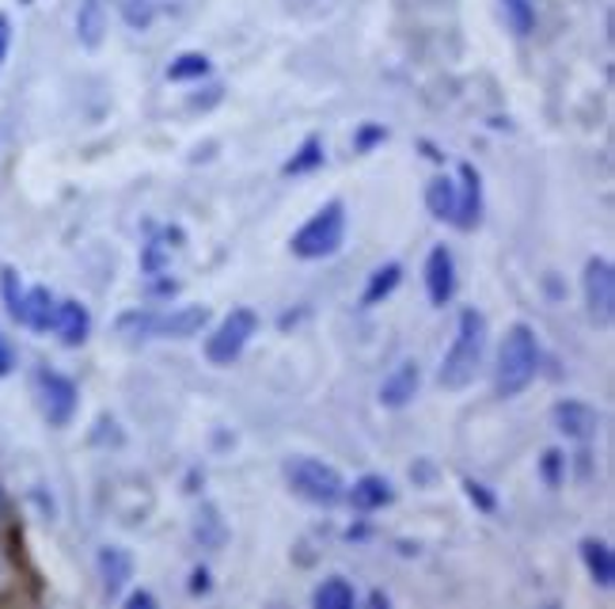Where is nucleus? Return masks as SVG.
<instances>
[{
	"mask_svg": "<svg viewBox=\"0 0 615 609\" xmlns=\"http://www.w3.org/2000/svg\"><path fill=\"white\" fill-rule=\"evenodd\" d=\"M0 294H4V304L12 317H20V304H23V290H20V275L12 267L0 270Z\"/></svg>",
	"mask_w": 615,
	"mask_h": 609,
	"instance_id": "27",
	"label": "nucleus"
},
{
	"mask_svg": "<svg viewBox=\"0 0 615 609\" xmlns=\"http://www.w3.org/2000/svg\"><path fill=\"white\" fill-rule=\"evenodd\" d=\"M23 4H27V0H23Z\"/></svg>",
	"mask_w": 615,
	"mask_h": 609,
	"instance_id": "37",
	"label": "nucleus"
},
{
	"mask_svg": "<svg viewBox=\"0 0 615 609\" xmlns=\"http://www.w3.org/2000/svg\"><path fill=\"white\" fill-rule=\"evenodd\" d=\"M15 369V351H12V343H8V335L0 332V377H8Z\"/></svg>",
	"mask_w": 615,
	"mask_h": 609,
	"instance_id": "29",
	"label": "nucleus"
},
{
	"mask_svg": "<svg viewBox=\"0 0 615 609\" xmlns=\"http://www.w3.org/2000/svg\"><path fill=\"white\" fill-rule=\"evenodd\" d=\"M581 556H585L589 575H593L601 587H612V583H615V556H612V549L604 545V541H585V545H581Z\"/></svg>",
	"mask_w": 615,
	"mask_h": 609,
	"instance_id": "19",
	"label": "nucleus"
},
{
	"mask_svg": "<svg viewBox=\"0 0 615 609\" xmlns=\"http://www.w3.org/2000/svg\"><path fill=\"white\" fill-rule=\"evenodd\" d=\"M8 530V499H4V491H0V533Z\"/></svg>",
	"mask_w": 615,
	"mask_h": 609,
	"instance_id": "36",
	"label": "nucleus"
},
{
	"mask_svg": "<svg viewBox=\"0 0 615 609\" xmlns=\"http://www.w3.org/2000/svg\"><path fill=\"white\" fill-rule=\"evenodd\" d=\"M54 332L62 335L65 347H80L91 332V317L80 301H62L54 309Z\"/></svg>",
	"mask_w": 615,
	"mask_h": 609,
	"instance_id": "12",
	"label": "nucleus"
},
{
	"mask_svg": "<svg viewBox=\"0 0 615 609\" xmlns=\"http://www.w3.org/2000/svg\"><path fill=\"white\" fill-rule=\"evenodd\" d=\"M372 142H384V130H380V126L361 130V137H357V150H369Z\"/></svg>",
	"mask_w": 615,
	"mask_h": 609,
	"instance_id": "31",
	"label": "nucleus"
},
{
	"mask_svg": "<svg viewBox=\"0 0 615 609\" xmlns=\"http://www.w3.org/2000/svg\"><path fill=\"white\" fill-rule=\"evenodd\" d=\"M343 236H346V210L343 202H327L312 221L293 236V255L301 259H327L343 248Z\"/></svg>",
	"mask_w": 615,
	"mask_h": 609,
	"instance_id": "4",
	"label": "nucleus"
},
{
	"mask_svg": "<svg viewBox=\"0 0 615 609\" xmlns=\"http://www.w3.org/2000/svg\"><path fill=\"white\" fill-rule=\"evenodd\" d=\"M194 538L202 541L205 549H221L224 545V518L217 514V507H213V503H205L202 514H198Z\"/></svg>",
	"mask_w": 615,
	"mask_h": 609,
	"instance_id": "22",
	"label": "nucleus"
},
{
	"mask_svg": "<svg viewBox=\"0 0 615 609\" xmlns=\"http://www.w3.org/2000/svg\"><path fill=\"white\" fill-rule=\"evenodd\" d=\"M8 43H12V23H8V15H0V62L8 54Z\"/></svg>",
	"mask_w": 615,
	"mask_h": 609,
	"instance_id": "32",
	"label": "nucleus"
},
{
	"mask_svg": "<svg viewBox=\"0 0 615 609\" xmlns=\"http://www.w3.org/2000/svg\"><path fill=\"white\" fill-rule=\"evenodd\" d=\"M205 73H210V57L205 54H179L176 62H171L168 77L171 80H202Z\"/></svg>",
	"mask_w": 615,
	"mask_h": 609,
	"instance_id": "24",
	"label": "nucleus"
},
{
	"mask_svg": "<svg viewBox=\"0 0 615 609\" xmlns=\"http://www.w3.org/2000/svg\"><path fill=\"white\" fill-rule=\"evenodd\" d=\"M122 15H126L130 27L145 31L148 23H153V15H156V4H153V0H122Z\"/></svg>",
	"mask_w": 615,
	"mask_h": 609,
	"instance_id": "26",
	"label": "nucleus"
},
{
	"mask_svg": "<svg viewBox=\"0 0 615 609\" xmlns=\"http://www.w3.org/2000/svg\"><path fill=\"white\" fill-rule=\"evenodd\" d=\"M487 355V317L479 309H463L460 324H456V340L448 347L445 362H440V389H468L476 381L479 366H483Z\"/></svg>",
	"mask_w": 615,
	"mask_h": 609,
	"instance_id": "1",
	"label": "nucleus"
},
{
	"mask_svg": "<svg viewBox=\"0 0 615 609\" xmlns=\"http://www.w3.org/2000/svg\"><path fill=\"white\" fill-rule=\"evenodd\" d=\"M350 503L357 510H377V507L392 503V484H388L384 476H361L350 491Z\"/></svg>",
	"mask_w": 615,
	"mask_h": 609,
	"instance_id": "18",
	"label": "nucleus"
},
{
	"mask_svg": "<svg viewBox=\"0 0 615 609\" xmlns=\"http://www.w3.org/2000/svg\"><path fill=\"white\" fill-rule=\"evenodd\" d=\"M468 496H471V503H479V507H483V510H494V499L487 496V488H483V484L468 480Z\"/></svg>",
	"mask_w": 615,
	"mask_h": 609,
	"instance_id": "30",
	"label": "nucleus"
},
{
	"mask_svg": "<svg viewBox=\"0 0 615 609\" xmlns=\"http://www.w3.org/2000/svg\"><path fill=\"white\" fill-rule=\"evenodd\" d=\"M320 164H323V142L320 137H308L301 145V153L286 164V176H301V171H312V168H320Z\"/></svg>",
	"mask_w": 615,
	"mask_h": 609,
	"instance_id": "25",
	"label": "nucleus"
},
{
	"mask_svg": "<svg viewBox=\"0 0 615 609\" xmlns=\"http://www.w3.org/2000/svg\"><path fill=\"white\" fill-rule=\"evenodd\" d=\"M99 579H103V590L111 598L122 595V587L133 579V556L126 549H119V545L99 549Z\"/></svg>",
	"mask_w": 615,
	"mask_h": 609,
	"instance_id": "13",
	"label": "nucleus"
},
{
	"mask_svg": "<svg viewBox=\"0 0 615 609\" xmlns=\"http://www.w3.org/2000/svg\"><path fill=\"white\" fill-rule=\"evenodd\" d=\"M38 405H43V416L49 419V427H65L77 416V385L65 374L38 369Z\"/></svg>",
	"mask_w": 615,
	"mask_h": 609,
	"instance_id": "8",
	"label": "nucleus"
},
{
	"mask_svg": "<svg viewBox=\"0 0 615 609\" xmlns=\"http://www.w3.org/2000/svg\"><path fill=\"white\" fill-rule=\"evenodd\" d=\"M103 31H107V12H103V0H80V12H77V35L88 51H96L103 43Z\"/></svg>",
	"mask_w": 615,
	"mask_h": 609,
	"instance_id": "16",
	"label": "nucleus"
},
{
	"mask_svg": "<svg viewBox=\"0 0 615 609\" xmlns=\"http://www.w3.org/2000/svg\"><path fill=\"white\" fill-rule=\"evenodd\" d=\"M460 179H463V191H460V202H456L452 221L460 229H476L479 213H483V184H479V171L471 168V164H463L460 168Z\"/></svg>",
	"mask_w": 615,
	"mask_h": 609,
	"instance_id": "14",
	"label": "nucleus"
},
{
	"mask_svg": "<svg viewBox=\"0 0 615 609\" xmlns=\"http://www.w3.org/2000/svg\"><path fill=\"white\" fill-rule=\"evenodd\" d=\"M210 320V309L205 304H182L176 312H126L119 320V332H133L141 340H153V335H164V340H190L198 335Z\"/></svg>",
	"mask_w": 615,
	"mask_h": 609,
	"instance_id": "3",
	"label": "nucleus"
},
{
	"mask_svg": "<svg viewBox=\"0 0 615 609\" xmlns=\"http://www.w3.org/2000/svg\"><path fill=\"white\" fill-rule=\"evenodd\" d=\"M502 15L505 23H510L513 35H532L536 31V8H532V0H502Z\"/></svg>",
	"mask_w": 615,
	"mask_h": 609,
	"instance_id": "23",
	"label": "nucleus"
},
{
	"mask_svg": "<svg viewBox=\"0 0 615 609\" xmlns=\"http://www.w3.org/2000/svg\"><path fill=\"white\" fill-rule=\"evenodd\" d=\"M456 202H460V184H452L448 176H437L434 184L426 187V206L429 213L440 221H452L456 218Z\"/></svg>",
	"mask_w": 615,
	"mask_h": 609,
	"instance_id": "17",
	"label": "nucleus"
},
{
	"mask_svg": "<svg viewBox=\"0 0 615 609\" xmlns=\"http://www.w3.org/2000/svg\"><path fill=\"white\" fill-rule=\"evenodd\" d=\"M551 416H555V427L573 442H589L601 431V416L589 405H581V400H562V405H555Z\"/></svg>",
	"mask_w": 615,
	"mask_h": 609,
	"instance_id": "9",
	"label": "nucleus"
},
{
	"mask_svg": "<svg viewBox=\"0 0 615 609\" xmlns=\"http://www.w3.org/2000/svg\"><path fill=\"white\" fill-rule=\"evenodd\" d=\"M581 290H585L589 320L596 328H612L615 320V270L608 259H589L585 278H581Z\"/></svg>",
	"mask_w": 615,
	"mask_h": 609,
	"instance_id": "7",
	"label": "nucleus"
},
{
	"mask_svg": "<svg viewBox=\"0 0 615 609\" xmlns=\"http://www.w3.org/2000/svg\"><path fill=\"white\" fill-rule=\"evenodd\" d=\"M54 309H57L54 294H49L46 286H35V290L23 294L20 317L15 320L27 324V328H35V332H49V328H54Z\"/></svg>",
	"mask_w": 615,
	"mask_h": 609,
	"instance_id": "15",
	"label": "nucleus"
},
{
	"mask_svg": "<svg viewBox=\"0 0 615 609\" xmlns=\"http://www.w3.org/2000/svg\"><path fill=\"white\" fill-rule=\"evenodd\" d=\"M190 590H194V595H205V590H210V572H205V567H198V572H194V583H190Z\"/></svg>",
	"mask_w": 615,
	"mask_h": 609,
	"instance_id": "33",
	"label": "nucleus"
},
{
	"mask_svg": "<svg viewBox=\"0 0 615 609\" xmlns=\"http://www.w3.org/2000/svg\"><path fill=\"white\" fill-rule=\"evenodd\" d=\"M539 369V343L536 332L528 324H513L502 340V351H497V397H521V392L532 385Z\"/></svg>",
	"mask_w": 615,
	"mask_h": 609,
	"instance_id": "2",
	"label": "nucleus"
},
{
	"mask_svg": "<svg viewBox=\"0 0 615 609\" xmlns=\"http://www.w3.org/2000/svg\"><path fill=\"white\" fill-rule=\"evenodd\" d=\"M399 278H403V267H399V263H384V267H377L369 275L365 294H361V304H380L399 286Z\"/></svg>",
	"mask_w": 615,
	"mask_h": 609,
	"instance_id": "20",
	"label": "nucleus"
},
{
	"mask_svg": "<svg viewBox=\"0 0 615 609\" xmlns=\"http://www.w3.org/2000/svg\"><path fill=\"white\" fill-rule=\"evenodd\" d=\"M255 332H259V317H255L251 309H232L228 317L221 320L217 332L210 335L205 355H210L213 366H232V362L244 355V347L251 343Z\"/></svg>",
	"mask_w": 615,
	"mask_h": 609,
	"instance_id": "6",
	"label": "nucleus"
},
{
	"mask_svg": "<svg viewBox=\"0 0 615 609\" xmlns=\"http://www.w3.org/2000/svg\"><path fill=\"white\" fill-rule=\"evenodd\" d=\"M562 461H567V457H562L559 450H547V454H544V480H547V484H559Z\"/></svg>",
	"mask_w": 615,
	"mask_h": 609,
	"instance_id": "28",
	"label": "nucleus"
},
{
	"mask_svg": "<svg viewBox=\"0 0 615 609\" xmlns=\"http://www.w3.org/2000/svg\"><path fill=\"white\" fill-rule=\"evenodd\" d=\"M8 583H12V567H8V560H4V556H0V590H4Z\"/></svg>",
	"mask_w": 615,
	"mask_h": 609,
	"instance_id": "35",
	"label": "nucleus"
},
{
	"mask_svg": "<svg viewBox=\"0 0 615 609\" xmlns=\"http://www.w3.org/2000/svg\"><path fill=\"white\" fill-rule=\"evenodd\" d=\"M418 385H422L418 362H399L392 374L384 377V385H380V405L384 408H406L414 397H418Z\"/></svg>",
	"mask_w": 615,
	"mask_h": 609,
	"instance_id": "11",
	"label": "nucleus"
},
{
	"mask_svg": "<svg viewBox=\"0 0 615 609\" xmlns=\"http://www.w3.org/2000/svg\"><path fill=\"white\" fill-rule=\"evenodd\" d=\"M286 476H289V484H293L297 496H304L308 503L335 507L338 499L346 496L343 476H338L331 465H323V461H315V457H293L286 465Z\"/></svg>",
	"mask_w": 615,
	"mask_h": 609,
	"instance_id": "5",
	"label": "nucleus"
},
{
	"mask_svg": "<svg viewBox=\"0 0 615 609\" xmlns=\"http://www.w3.org/2000/svg\"><path fill=\"white\" fill-rule=\"evenodd\" d=\"M312 602H315V609H350L354 606V587L335 575V579H327L320 590H315Z\"/></svg>",
	"mask_w": 615,
	"mask_h": 609,
	"instance_id": "21",
	"label": "nucleus"
},
{
	"mask_svg": "<svg viewBox=\"0 0 615 609\" xmlns=\"http://www.w3.org/2000/svg\"><path fill=\"white\" fill-rule=\"evenodd\" d=\"M148 606H153V595H145V590L130 595V609H148Z\"/></svg>",
	"mask_w": 615,
	"mask_h": 609,
	"instance_id": "34",
	"label": "nucleus"
},
{
	"mask_svg": "<svg viewBox=\"0 0 615 609\" xmlns=\"http://www.w3.org/2000/svg\"><path fill=\"white\" fill-rule=\"evenodd\" d=\"M426 294L434 304H448L456 294V259L445 244L429 252V259H426Z\"/></svg>",
	"mask_w": 615,
	"mask_h": 609,
	"instance_id": "10",
	"label": "nucleus"
}]
</instances>
